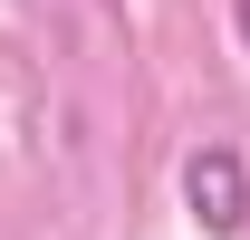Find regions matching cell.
<instances>
[{"label": "cell", "instance_id": "cell-1", "mask_svg": "<svg viewBox=\"0 0 250 240\" xmlns=\"http://www.w3.org/2000/svg\"><path fill=\"white\" fill-rule=\"evenodd\" d=\"M183 202H192V221H202L212 240H241L250 231V163L231 144H202L183 163Z\"/></svg>", "mask_w": 250, "mask_h": 240}, {"label": "cell", "instance_id": "cell-2", "mask_svg": "<svg viewBox=\"0 0 250 240\" xmlns=\"http://www.w3.org/2000/svg\"><path fill=\"white\" fill-rule=\"evenodd\" d=\"M231 20H241V48H250V0H231Z\"/></svg>", "mask_w": 250, "mask_h": 240}]
</instances>
